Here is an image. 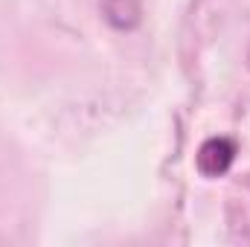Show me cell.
Returning a JSON list of instances; mask_svg holds the SVG:
<instances>
[{
    "label": "cell",
    "mask_w": 250,
    "mask_h": 247,
    "mask_svg": "<svg viewBox=\"0 0 250 247\" xmlns=\"http://www.w3.org/2000/svg\"><path fill=\"white\" fill-rule=\"evenodd\" d=\"M236 157V143L230 137H209L201 148H198V172L207 178H221Z\"/></svg>",
    "instance_id": "obj_1"
}]
</instances>
